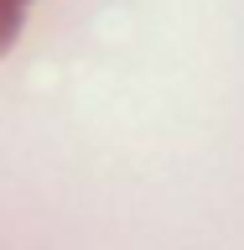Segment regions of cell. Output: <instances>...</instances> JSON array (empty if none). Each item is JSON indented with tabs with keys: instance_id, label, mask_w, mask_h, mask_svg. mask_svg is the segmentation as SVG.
I'll return each instance as SVG.
<instances>
[{
	"instance_id": "1",
	"label": "cell",
	"mask_w": 244,
	"mask_h": 250,
	"mask_svg": "<svg viewBox=\"0 0 244 250\" xmlns=\"http://www.w3.org/2000/svg\"><path fill=\"white\" fill-rule=\"evenodd\" d=\"M21 21H26V0H0V58L16 47V37H21Z\"/></svg>"
},
{
	"instance_id": "2",
	"label": "cell",
	"mask_w": 244,
	"mask_h": 250,
	"mask_svg": "<svg viewBox=\"0 0 244 250\" xmlns=\"http://www.w3.org/2000/svg\"><path fill=\"white\" fill-rule=\"evenodd\" d=\"M26 5H31V0H26Z\"/></svg>"
}]
</instances>
